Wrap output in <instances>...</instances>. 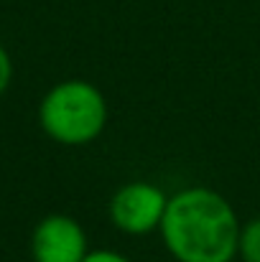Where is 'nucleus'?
<instances>
[{
    "label": "nucleus",
    "instance_id": "nucleus-2",
    "mask_svg": "<svg viewBox=\"0 0 260 262\" xmlns=\"http://www.w3.org/2000/svg\"><path fill=\"white\" fill-rule=\"evenodd\" d=\"M110 107L102 89L87 79L56 82L38 102V125L44 135L67 148L94 143L107 127Z\"/></svg>",
    "mask_w": 260,
    "mask_h": 262
},
{
    "label": "nucleus",
    "instance_id": "nucleus-5",
    "mask_svg": "<svg viewBox=\"0 0 260 262\" xmlns=\"http://www.w3.org/2000/svg\"><path fill=\"white\" fill-rule=\"evenodd\" d=\"M237 257L243 262H260V216L248 219L240 227Z\"/></svg>",
    "mask_w": 260,
    "mask_h": 262
},
{
    "label": "nucleus",
    "instance_id": "nucleus-4",
    "mask_svg": "<svg viewBox=\"0 0 260 262\" xmlns=\"http://www.w3.org/2000/svg\"><path fill=\"white\" fill-rule=\"evenodd\" d=\"M87 252L85 227L69 214H46L31 232L33 262H82Z\"/></svg>",
    "mask_w": 260,
    "mask_h": 262
},
{
    "label": "nucleus",
    "instance_id": "nucleus-3",
    "mask_svg": "<svg viewBox=\"0 0 260 262\" xmlns=\"http://www.w3.org/2000/svg\"><path fill=\"white\" fill-rule=\"evenodd\" d=\"M169 206V193L151 181L123 183L107 204L110 224L128 237H146L158 232Z\"/></svg>",
    "mask_w": 260,
    "mask_h": 262
},
{
    "label": "nucleus",
    "instance_id": "nucleus-1",
    "mask_svg": "<svg viewBox=\"0 0 260 262\" xmlns=\"http://www.w3.org/2000/svg\"><path fill=\"white\" fill-rule=\"evenodd\" d=\"M235 206L209 186H189L169 196L158 234L176 262H235L240 242Z\"/></svg>",
    "mask_w": 260,
    "mask_h": 262
},
{
    "label": "nucleus",
    "instance_id": "nucleus-7",
    "mask_svg": "<svg viewBox=\"0 0 260 262\" xmlns=\"http://www.w3.org/2000/svg\"><path fill=\"white\" fill-rule=\"evenodd\" d=\"M82 262H130L117 250H89Z\"/></svg>",
    "mask_w": 260,
    "mask_h": 262
},
{
    "label": "nucleus",
    "instance_id": "nucleus-6",
    "mask_svg": "<svg viewBox=\"0 0 260 262\" xmlns=\"http://www.w3.org/2000/svg\"><path fill=\"white\" fill-rule=\"evenodd\" d=\"M13 82V59L8 54V49L0 43V94H5Z\"/></svg>",
    "mask_w": 260,
    "mask_h": 262
}]
</instances>
